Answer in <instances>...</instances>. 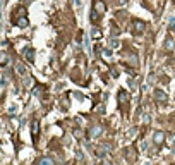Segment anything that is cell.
Returning a JSON list of instances; mask_svg holds the SVG:
<instances>
[{"instance_id":"6da1fadb","label":"cell","mask_w":175,"mask_h":165,"mask_svg":"<svg viewBox=\"0 0 175 165\" xmlns=\"http://www.w3.org/2000/svg\"><path fill=\"white\" fill-rule=\"evenodd\" d=\"M101 133H103V127H101V126H93V127L89 129V134H88V138H89V139H96Z\"/></svg>"},{"instance_id":"7a4b0ae2","label":"cell","mask_w":175,"mask_h":165,"mask_svg":"<svg viewBox=\"0 0 175 165\" xmlns=\"http://www.w3.org/2000/svg\"><path fill=\"white\" fill-rule=\"evenodd\" d=\"M93 11H96L98 14H105V11H106V7H105V4H103V0H95V4H93Z\"/></svg>"},{"instance_id":"3957f363","label":"cell","mask_w":175,"mask_h":165,"mask_svg":"<svg viewBox=\"0 0 175 165\" xmlns=\"http://www.w3.org/2000/svg\"><path fill=\"white\" fill-rule=\"evenodd\" d=\"M165 141V133L163 131H156V133L153 134V143L156 144V146H160V144H163Z\"/></svg>"},{"instance_id":"277c9868","label":"cell","mask_w":175,"mask_h":165,"mask_svg":"<svg viewBox=\"0 0 175 165\" xmlns=\"http://www.w3.org/2000/svg\"><path fill=\"white\" fill-rule=\"evenodd\" d=\"M108 151H110V146H108V144H103V146H100L98 150H95V155L98 157V158H103Z\"/></svg>"},{"instance_id":"5b68a950","label":"cell","mask_w":175,"mask_h":165,"mask_svg":"<svg viewBox=\"0 0 175 165\" xmlns=\"http://www.w3.org/2000/svg\"><path fill=\"white\" fill-rule=\"evenodd\" d=\"M144 22L143 21H134L132 22V31L138 33V35H141V33H144Z\"/></svg>"},{"instance_id":"8992f818","label":"cell","mask_w":175,"mask_h":165,"mask_svg":"<svg viewBox=\"0 0 175 165\" xmlns=\"http://www.w3.org/2000/svg\"><path fill=\"white\" fill-rule=\"evenodd\" d=\"M154 98H156V100H158L160 103H165L168 96H167V93H165L163 90H154Z\"/></svg>"},{"instance_id":"52a82bcc","label":"cell","mask_w":175,"mask_h":165,"mask_svg":"<svg viewBox=\"0 0 175 165\" xmlns=\"http://www.w3.org/2000/svg\"><path fill=\"white\" fill-rule=\"evenodd\" d=\"M22 55H24V59H26L28 62H34V50H33V48H24Z\"/></svg>"},{"instance_id":"ba28073f","label":"cell","mask_w":175,"mask_h":165,"mask_svg":"<svg viewBox=\"0 0 175 165\" xmlns=\"http://www.w3.org/2000/svg\"><path fill=\"white\" fill-rule=\"evenodd\" d=\"M31 134H33V139H36L38 134H40V122H38V120H34V122L31 124Z\"/></svg>"},{"instance_id":"9c48e42d","label":"cell","mask_w":175,"mask_h":165,"mask_svg":"<svg viewBox=\"0 0 175 165\" xmlns=\"http://www.w3.org/2000/svg\"><path fill=\"white\" fill-rule=\"evenodd\" d=\"M163 48H165V50H173V48H175V43H173V40H172L170 36H167V38H165Z\"/></svg>"},{"instance_id":"30bf717a","label":"cell","mask_w":175,"mask_h":165,"mask_svg":"<svg viewBox=\"0 0 175 165\" xmlns=\"http://www.w3.org/2000/svg\"><path fill=\"white\" fill-rule=\"evenodd\" d=\"M40 165H55V158H50V157H43V158L38 160Z\"/></svg>"},{"instance_id":"8fae6325","label":"cell","mask_w":175,"mask_h":165,"mask_svg":"<svg viewBox=\"0 0 175 165\" xmlns=\"http://www.w3.org/2000/svg\"><path fill=\"white\" fill-rule=\"evenodd\" d=\"M16 72L19 76H26V65H24V64H17L16 65Z\"/></svg>"},{"instance_id":"7c38bea8","label":"cell","mask_w":175,"mask_h":165,"mask_svg":"<svg viewBox=\"0 0 175 165\" xmlns=\"http://www.w3.org/2000/svg\"><path fill=\"white\" fill-rule=\"evenodd\" d=\"M16 24L19 28H28V19H26V17H21V19H17V21H16Z\"/></svg>"},{"instance_id":"4fadbf2b","label":"cell","mask_w":175,"mask_h":165,"mask_svg":"<svg viewBox=\"0 0 175 165\" xmlns=\"http://www.w3.org/2000/svg\"><path fill=\"white\" fill-rule=\"evenodd\" d=\"M91 36L95 38V40H100V38H101V31H100V29H96V28H93V29H91Z\"/></svg>"},{"instance_id":"5bb4252c","label":"cell","mask_w":175,"mask_h":165,"mask_svg":"<svg viewBox=\"0 0 175 165\" xmlns=\"http://www.w3.org/2000/svg\"><path fill=\"white\" fill-rule=\"evenodd\" d=\"M127 91H124V90H120V91H118V100H120V101H127Z\"/></svg>"},{"instance_id":"9a60e30c","label":"cell","mask_w":175,"mask_h":165,"mask_svg":"<svg viewBox=\"0 0 175 165\" xmlns=\"http://www.w3.org/2000/svg\"><path fill=\"white\" fill-rule=\"evenodd\" d=\"M7 62H9V55H7L5 52L2 53V60H0V64H2V67H5L7 65Z\"/></svg>"},{"instance_id":"2e32d148","label":"cell","mask_w":175,"mask_h":165,"mask_svg":"<svg viewBox=\"0 0 175 165\" xmlns=\"http://www.w3.org/2000/svg\"><path fill=\"white\" fill-rule=\"evenodd\" d=\"M98 19H100V14H98L96 11H93L91 12V21L95 22V21H98Z\"/></svg>"},{"instance_id":"e0dca14e","label":"cell","mask_w":175,"mask_h":165,"mask_svg":"<svg viewBox=\"0 0 175 165\" xmlns=\"http://www.w3.org/2000/svg\"><path fill=\"white\" fill-rule=\"evenodd\" d=\"M31 84H33V79L31 78H26V79H24V86L28 88V86H31Z\"/></svg>"},{"instance_id":"ac0fdd59","label":"cell","mask_w":175,"mask_h":165,"mask_svg":"<svg viewBox=\"0 0 175 165\" xmlns=\"http://www.w3.org/2000/svg\"><path fill=\"white\" fill-rule=\"evenodd\" d=\"M103 55H105L106 59H112V52H110V50H103Z\"/></svg>"},{"instance_id":"d6986e66","label":"cell","mask_w":175,"mask_h":165,"mask_svg":"<svg viewBox=\"0 0 175 165\" xmlns=\"http://www.w3.org/2000/svg\"><path fill=\"white\" fill-rule=\"evenodd\" d=\"M112 47H118V41H117V40H112Z\"/></svg>"},{"instance_id":"ffe728a7","label":"cell","mask_w":175,"mask_h":165,"mask_svg":"<svg viewBox=\"0 0 175 165\" xmlns=\"http://www.w3.org/2000/svg\"><path fill=\"white\" fill-rule=\"evenodd\" d=\"M77 160H84V155H83V153H77Z\"/></svg>"},{"instance_id":"44dd1931","label":"cell","mask_w":175,"mask_h":165,"mask_svg":"<svg viewBox=\"0 0 175 165\" xmlns=\"http://www.w3.org/2000/svg\"><path fill=\"white\" fill-rule=\"evenodd\" d=\"M76 5H77V7L81 5V0H76Z\"/></svg>"}]
</instances>
